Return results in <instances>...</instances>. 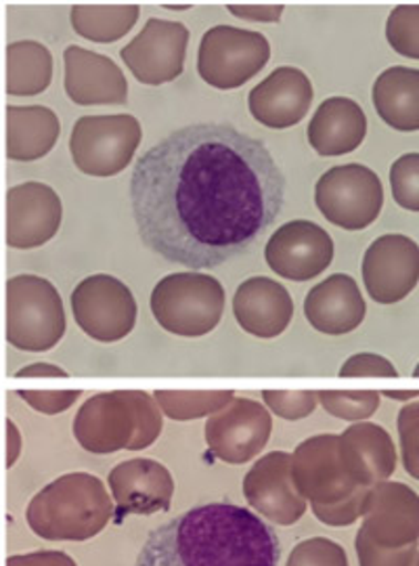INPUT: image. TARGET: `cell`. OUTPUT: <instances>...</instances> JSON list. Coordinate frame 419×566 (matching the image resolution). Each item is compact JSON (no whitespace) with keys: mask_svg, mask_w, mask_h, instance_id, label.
Instances as JSON below:
<instances>
[{"mask_svg":"<svg viewBox=\"0 0 419 566\" xmlns=\"http://www.w3.org/2000/svg\"><path fill=\"white\" fill-rule=\"evenodd\" d=\"M128 191L143 243L200 271L245 254L277 221L285 177L264 142L231 124L200 122L147 149Z\"/></svg>","mask_w":419,"mask_h":566,"instance_id":"cell-1","label":"cell"},{"mask_svg":"<svg viewBox=\"0 0 419 566\" xmlns=\"http://www.w3.org/2000/svg\"><path fill=\"white\" fill-rule=\"evenodd\" d=\"M273 526L248 507L214 502L156 526L135 566H280Z\"/></svg>","mask_w":419,"mask_h":566,"instance_id":"cell-2","label":"cell"},{"mask_svg":"<svg viewBox=\"0 0 419 566\" xmlns=\"http://www.w3.org/2000/svg\"><path fill=\"white\" fill-rule=\"evenodd\" d=\"M164 413L147 390H107L82 403L74 437L95 455L140 451L160 439Z\"/></svg>","mask_w":419,"mask_h":566,"instance_id":"cell-3","label":"cell"},{"mask_svg":"<svg viewBox=\"0 0 419 566\" xmlns=\"http://www.w3.org/2000/svg\"><path fill=\"white\" fill-rule=\"evenodd\" d=\"M116 514L112 493L88 472L63 474L32 500L28 521L36 535L53 542L97 537Z\"/></svg>","mask_w":419,"mask_h":566,"instance_id":"cell-4","label":"cell"},{"mask_svg":"<svg viewBox=\"0 0 419 566\" xmlns=\"http://www.w3.org/2000/svg\"><path fill=\"white\" fill-rule=\"evenodd\" d=\"M222 283L201 271L166 275L151 292L154 319L168 334L180 338H201L217 329L224 313Z\"/></svg>","mask_w":419,"mask_h":566,"instance_id":"cell-5","label":"cell"},{"mask_svg":"<svg viewBox=\"0 0 419 566\" xmlns=\"http://www.w3.org/2000/svg\"><path fill=\"white\" fill-rule=\"evenodd\" d=\"M65 329V306L53 283L39 275H18L7 282V340L15 348L51 350Z\"/></svg>","mask_w":419,"mask_h":566,"instance_id":"cell-6","label":"cell"},{"mask_svg":"<svg viewBox=\"0 0 419 566\" xmlns=\"http://www.w3.org/2000/svg\"><path fill=\"white\" fill-rule=\"evenodd\" d=\"M140 142V122L130 114L82 116L70 135V154L84 175L109 179L133 164Z\"/></svg>","mask_w":419,"mask_h":566,"instance_id":"cell-7","label":"cell"},{"mask_svg":"<svg viewBox=\"0 0 419 566\" xmlns=\"http://www.w3.org/2000/svg\"><path fill=\"white\" fill-rule=\"evenodd\" d=\"M271 60V42L256 30L214 25L201 36L198 74L219 91H235L256 78Z\"/></svg>","mask_w":419,"mask_h":566,"instance_id":"cell-8","label":"cell"},{"mask_svg":"<svg viewBox=\"0 0 419 566\" xmlns=\"http://www.w3.org/2000/svg\"><path fill=\"white\" fill-rule=\"evenodd\" d=\"M315 203L329 223L344 231H363L378 221L384 185L369 166L342 164L321 175Z\"/></svg>","mask_w":419,"mask_h":566,"instance_id":"cell-9","label":"cell"},{"mask_svg":"<svg viewBox=\"0 0 419 566\" xmlns=\"http://www.w3.org/2000/svg\"><path fill=\"white\" fill-rule=\"evenodd\" d=\"M70 303L78 327L97 343H121L137 325L139 306L130 287L107 273L82 280Z\"/></svg>","mask_w":419,"mask_h":566,"instance_id":"cell-10","label":"cell"},{"mask_svg":"<svg viewBox=\"0 0 419 566\" xmlns=\"http://www.w3.org/2000/svg\"><path fill=\"white\" fill-rule=\"evenodd\" d=\"M273 432V416L254 399H233L222 411L210 416L203 437L210 453L224 464L240 465L259 458Z\"/></svg>","mask_w":419,"mask_h":566,"instance_id":"cell-11","label":"cell"},{"mask_svg":"<svg viewBox=\"0 0 419 566\" xmlns=\"http://www.w3.org/2000/svg\"><path fill=\"white\" fill-rule=\"evenodd\" d=\"M292 479L311 506H334L360 491L342 464L339 434L329 432L315 434L294 449Z\"/></svg>","mask_w":419,"mask_h":566,"instance_id":"cell-12","label":"cell"},{"mask_svg":"<svg viewBox=\"0 0 419 566\" xmlns=\"http://www.w3.org/2000/svg\"><path fill=\"white\" fill-rule=\"evenodd\" d=\"M189 30L180 21L151 18L139 34L121 49L130 74L147 86L177 81L185 70Z\"/></svg>","mask_w":419,"mask_h":566,"instance_id":"cell-13","label":"cell"},{"mask_svg":"<svg viewBox=\"0 0 419 566\" xmlns=\"http://www.w3.org/2000/svg\"><path fill=\"white\" fill-rule=\"evenodd\" d=\"M334 254L332 235L306 219L281 224L264 245V261L287 282L304 283L320 277L334 261Z\"/></svg>","mask_w":419,"mask_h":566,"instance_id":"cell-14","label":"cell"},{"mask_svg":"<svg viewBox=\"0 0 419 566\" xmlns=\"http://www.w3.org/2000/svg\"><path fill=\"white\" fill-rule=\"evenodd\" d=\"M360 271L371 301L400 303L418 287L419 243L402 233H386L367 248Z\"/></svg>","mask_w":419,"mask_h":566,"instance_id":"cell-15","label":"cell"},{"mask_svg":"<svg viewBox=\"0 0 419 566\" xmlns=\"http://www.w3.org/2000/svg\"><path fill=\"white\" fill-rule=\"evenodd\" d=\"M243 497L266 521L292 526L306 514V500L292 479V453L271 451L262 455L243 476Z\"/></svg>","mask_w":419,"mask_h":566,"instance_id":"cell-16","label":"cell"},{"mask_svg":"<svg viewBox=\"0 0 419 566\" xmlns=\"http://www.w3.org/2000/svg\"><path fill=\"white\" fill-rule=\"evenodd\" d=\"M360 531L379 547L402 549L419 544V495L405 483L371 486Z\"/></svg>","mask_w":419,"mask_h":566,"instance_id":"cell-17","label":"cell"},{"mask_svg":"<svg viewBox=\"0 0 419 566\" xmlns=\"http://www.w3.org/2000/svg\"><path fill=\"white\" fill-rule=\"evenodd\" d=\"M109 493L118 518L154 516L168 512L175 497V479L166 465L151 458H135L114 465Z\"/></svg>","mask_w":419,"mask_h":566,"instance_id":"cell-18","label":"cell"},{"mask_svg":"<svg viewBox=\"0 0 419 566\" xmlns=\"http://www.w3.org/2000/svg\"><path fill=\"white\" fill-rule=\"evenodd\" d=\"M63 221L57 191L39 181L21 182L7 193V243L15 250H32L51 242Z\"/></svg>","mask_w":419,"mask_h":566,"instance_id":"cell-19","label":"cell"},{"mask_svg":"<svg viewBox=\"0 0 419 566\" xmlns=\"http://www.w3.org/2000/svg\"><path fill=\"white\" fill-rule=\"evenodd\" d=\"M315 99L311 78L292 65L273 70L248 95V109L252 118L271 128L285 130L306 118Z\"/></svg>","mask_w":419,"mask_h":566,"instance_id":"cell-20","label":"cell"},{"mask_svg":"<svg viewBox=\"0 0 419 566\" xmlns=\"http://www.w3.org/2000/svg\"><path fill=\"white\" fill-rule=\"evenodd\" d=\"M65 93L76 105H124L128 81L121 65L107 55L70 44L63 53Z\"/></svg>","mask_w":419,"mask_h":566,"instance_id":"cell-21","label":"cell"},{"mask_svg":"<svg viewBox=\"0 0 419 566\" xmlns=\"http://www.w3.org/2000/svg\"><path fill=\"white\" fill-rule=\"evenodd\" d=\"M233 315L241 329L260 340L281 336L294 319V298L271 277H250L233 296Z\"/></svg>","mask_w":419,"mask_h":566,"instance_id":"cell-22","label":"cell"},{"mask_svg":"<svg viewBox=\"0 0 419 566\" xmlns=\"http://www.w3.org/2000/svg\"><path fill=\"white\" fill-rule=\"evenodd\" d=\"M339 458L360 489L390 481L399 462L390 432L374 422H357L339 434Z\"/></svg>","mask_w":419,"mask_h":566,"instance_id":"cell-23","label":"cell"},{"mask_svg":"<svg viewBox=\"0 0 419 566\" xmlns=\"http://www.w3.org/2000/svg\"><path fill=\"white\" fill-rule=\"evenodd\" d=\"M367 304L359 283L346 273H334L311 287L304 298V317L321 334L344 336L365 322Z\"/></svg>","mask_w":419,"mask_h":566,"instance_id":"cell-24","label":"cell"},{"mask_svg":"<svg viewBox=\"0 0 419 566\" xmlns=\"http://www.w3.org/2000/svg\"><path fill=\"white\" fill-rule=\"evenodd\" d=\"M306 137L323 158L353 154L367 137V116L355 99L329 97L313 114Z\"/></svg>","mask_w":419,"mask_h":566,"instance_id":"cell-25","label":"cell"},{"mask_svg":"<svg viewBox=\"0 0 419 566\" xmlns=\"http://www.w3.org/2000/svg\"><path fill=\"white\" fill-rule=\"evenodd\" d=\"M61 122L44 105L7 107V158L15 163L41 160L60 142Z\"/></svg>","mask_w":419,"mask_h":566,"instance_id":"cell-26","label":"cell"},{"mask_svg":"<svg viewBox=\"0 0 419 566\" xmlns=\"http://www.w3.org/2000/svg\"><path fill=\"white\" fill-rule=\"evenodd\" d=\"M371 102L379 118L399 133L419 130V67L395 65L379 74Z\"/></svg>","mask_w":419,"mask_h":566,"instance_id":"cell-27","label":"cell"},{"mask_svg":"<svg viewBox=\"0 0 419 566\" xmlns=\"http://www.w3.org/2000/svg\"><path fill=\"white\" fill-rule=\"evenodd\" d=\"M53 81V55L36 41L7 46V93L13 97L41 95Z\"/></svg>","mask_w":419,"mask_h":566,"instance_id":"cell-28","label":"cell"},{"mask_svg":"<svg viewBox=\"0 0 419 566\" xmlns=\"http://www.w3.org/2000/svg\"><path fill=\"white\" fill-rule=\"evenodd\" d=\"M139 4H74L70 21L74 32L97 44L118 42L137 25Z\"/></svg>","mask_w":419,"mask_h":566,"instance_id":"cell-29","label":"cell"},{"mask_svg":"<svg viewBox=\"0 0 419 566\" xmlns=\"http://www.w3.org/2000/svg\"><path fill=\"white\" fill-rule=\"evenodd\" d=\"M151 395L160 405L164 418L175 422L210 418L235 399L233 390H156Z\"/></svg>","mask_w":419,"mask_h":566,"instance_id":"cell-30","label":"cell"},{"mask_svg":"<svg viewBox=\"0 0 419 566\" xmlns=\"http://www.w3.org/2000/svg\"><path fill=\"white\" fill-rule=\"evenodd\" d=\"M320 405L334 418L346 422H367L381 403L379 390H317Z\"/></svg>","mask_w":419,"mask_h":566,"instance_id":"cell-31","label":"cell"},{"mask_svg":"<svg viewBox=\"0 0 419 566\" xmlns=\"http://www.w3.org/2000/svg\"><path fill=\"white\" fill-rule=\"evenodd\" d=\"M386 41L407 60L419 61V4H399L386 20Z\"/></svg>","mask_w":419,"mask_h":566,"instance_id":"cell-32","label":"cell"},{"mask_svg":"<svg viewBox=\"0 0 419 566\" xmlns=\"http://www.w3.org/2000/svg\"><path fill=\"white\" fill-rule=\"evenodd\" d=\"M392 198L402 210L419 214V151L402 154L390 166Z\"/></svg>","mask_w":419,"mask_h":566,"instance_id":"cell-33","label":"cell"},{"mask_svg":"<svg viewBox=\"0 0 419 566\" xmlns=\"http://www.w3.org/2000/svg\"><path fill=\"white\" fill-rule=\"evenodd\" d=\"M264 407L287 422H298L308 418L317 405V390H264Z\"/></svg>","mask_w":419,"mask_h":566,"instance_id":"cell-34","label":"cell"},{"mask_svg":"<svg viewBox=\"0 0 419 566\" xmlns=\"http://www.w3.org/2000/svg\"><path fill=\"white\" fill-rule=\"evenodd\" d=\"M285 566H350L346 549L327 537H311L294 546Z\"/></svg>","mask_w":419,"mask_h":566,"instance_id":"cell-35","label":"cell"},{"mask_svg":"<svg viewBox=\"0 0 419 566\" xmlns=\"http://www.w3.org/2000/svg\"><path fill=\"white\" fill-rule=\"evenodd\" d=\"M397 426L405 472L419 481V399L400 409Z\"/></svg>","mask_w":419,"mask_h":566,"instance_id":"cell-36","label":"cell"},{"mask_svg":"<svg viewBox=\"0 0 419 566\" xmlns=\"http://www.w3.org/2000/svg\"><path fill=\"white\" fill-rule=\"evenodd\" d=\"M355 552L359 558V566H411L419 554V544L402 549H386L376 546L359 528L355 537Z\"/></svg>","mask_w":419,"mask_h":566,"instance_id":"cell-37","label":"cell"},{"mask_svg":"<svg viewBox=\"0 0 419 566\" xmlns=\"http://www.w3.org/2000/svg\"><path fill=\"white\" fill-rule=\"evenodd\" d=\"M369 489H360L353 497L334 504V506H311L315 518L327 526H350L355 525L365 514Z\"/></svg>","mask_w":419,"mask_h":566,"instance_id":"cell-38","label":"cell"},{"mask_svg":"<svg viewBox=\"0 0 419 566\" xmlns=\"http://www.w3.org/2000/svg\"><path fill=\"white\" fill-rule=\"evenodd\" d=\"M399 369L378 353H357L339 367V378H397Z\"/></svg>","mask_w":419,"mask_h":566,"instance_id":"cell-39","label":"cell"},{"mask_svg":"<svg viewBox=\"0 0 419 566\" xmlns=\"http://www.w3.org/2000/svg\"><path fill=\"white\" fill-rule=\"evenodd\" d=\"M18 397L44 416H57L76 405L82 397V390H20Z\"/></svg>","mask_w":419,"mask_h":566,"instance_id":"cell-40","label":"cell"},{"mask_svg":"<svg viewBox=\"0 0 419 566\" xmlns=\"http://www.w3.org/2000/svg\"><path fill=\"white\" fill-rule=\"evenodd\" d=\"M227 11L238 20L254 23H277L285 11L283 4H227Z\"/></svg>","mask_w":419,"mask_h":566,"instance_id":"cell-41","label":"cell"},{"mask_svg":"<svg viewBox=\"0 0 419 566\" xmlns=\"http://www.w3.org/2000/svg\"><path fill=\"white\" fill-rule=\"evenodd\" d=\"M9 566H78L76 560L63 552H39L30 556L11 558Z\"/></svg>","mask_w":419,"mask_h":566,"instance_id":"cell-42","label":"cell"},{"mask_svg":"<svg viewBox=\"0 0 419 566\" xmlns=\"http://www.w3.org/2000/svg\"><path fill=\"white\" fill-rule=\"evenodd\" d=\"M65 378L67 371L60 367V365L53 364H32L21 367L18 371V378Z\"/></svg>","mask_w":419,"mask_h":566,"instance_id":"cell-43","label":"cell"},{"mask_svg":"<svg viewBox=\"0 0 419 566\" xmlns=\"http://www.w3.org/2000/svg\"><path fill=\"white\" fill-rule=\"evenodd\" d=\"M21 437L13 422H7V465L15 464L20 455Z\"/></svg>","mask_w":419,"mask_h":566,"instance_id":"cell-44","label":"cell"},{"mask_svg":"<svg viewBox=\"0 0 419 566\" xmlns=\"http://www.w3.org/2000/svg\"><path fill=\"white\" fill-rule=\"evenodd\" d=\"M379 395H384L392 401H402V403H411L419 399V390H381Z\"/></svg>","mask_w":419,"mask_h":566,"instance_id":"cell-45","label":"cell"},{"mask_svg":"<svg viewBox=\"0 0 419 566\" xmlns=\"http://www.w3.org/2000/svg\"><path fill=\"white\" fill-rule=\"evenodd\" d=\"M164 7L170 11H189L193 4H164Z\"/></svg>","mask_w":419,"mask_h":566,"instance_id":"cell-46","label":"cell"},{"mask_svg":"<svg viewBox=\"0 0 419 566\" xmlns=\"http://www.w3.org/2000/svg\"><path fill=\"white\" fill-rule=\"evenodd\" d=\"M411 566H419V554H418V556H416V560H413V563H411Z\"/></svg>","mask_w":419,"mask_h":566,"instance_id":"cell-47","label":"cell"},{"mask_svg":"<svg viewBox=\"0 0 419 566\" xmlns=\"http://www.w3.org/2000/svg\"><path fill=\"white\" fill-rule=\"evenodd\" d=\"M413 376H419V365H418V369H416V371H413Z\"/></svg>","mask_w":419,"mask_h":566,"instance_id":"cell-48","label":"cell"}]
</instances>
